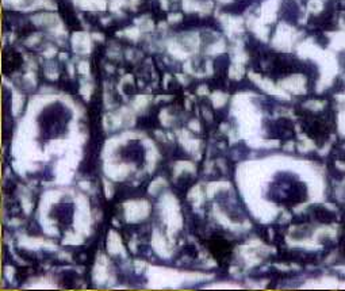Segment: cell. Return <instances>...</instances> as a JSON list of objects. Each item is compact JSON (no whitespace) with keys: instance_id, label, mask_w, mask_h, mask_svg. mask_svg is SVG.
<instances>
[{"instance_id":"cell-1","label":"cell","mask_w":345,"mask_h":291,"mask_svg":"<svg viewBox=\"0 0 345 291\" xmlns=\"http://www.w3.org/2000/svg\"><path fill=\"white\" fill-rule=\"evenodd\" d=\"M316 217L318 218V221L321 222H332L334 220V215L326 208H318L316 211Z\"/></svg>"}]
</instances>
